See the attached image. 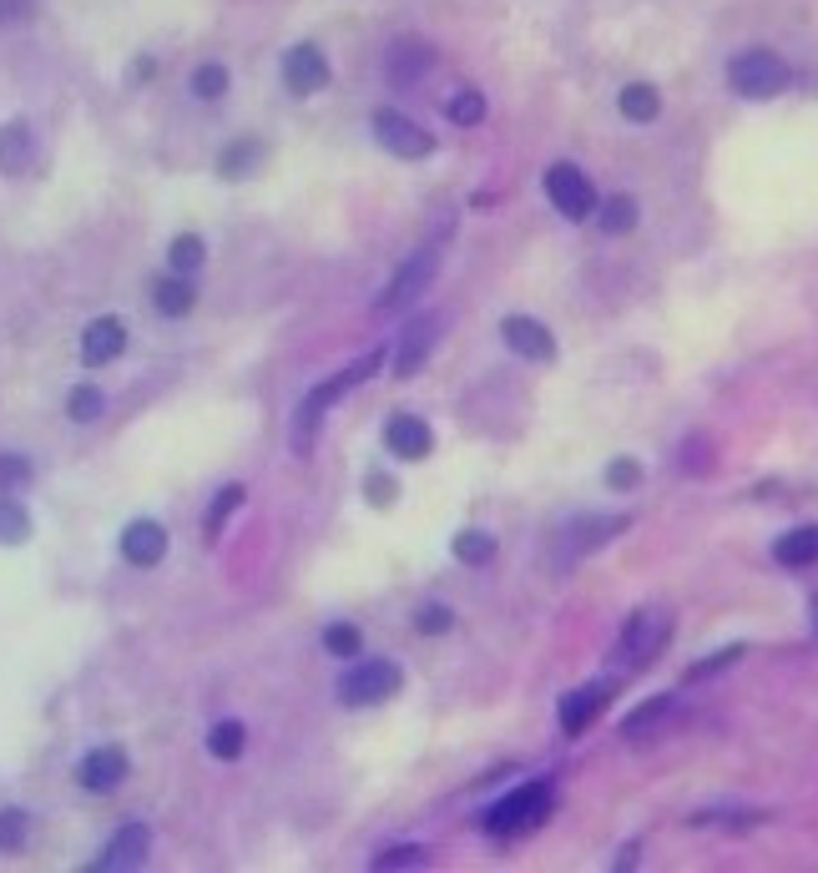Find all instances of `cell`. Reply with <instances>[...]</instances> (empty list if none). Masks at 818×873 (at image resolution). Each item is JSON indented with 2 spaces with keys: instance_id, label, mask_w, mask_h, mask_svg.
Here are the masks:
<instances>
[{
  "instance_id": "1",
  "label": "cell",
  "mask_w": 818,
  "mask_h": 873,
  "mask_svg": "<svg viewBox=\"0 0 818 873\" xmlns=\"http://www.w3.org/2000/svg\"><path fill=\"white\" fill-rule=\"evenodd\" d=\"M545 813H551V787L545 783H525L511 797H501L491 813H485V833L491 839H521V833L541 829Z\"/></svg>"
},
{
  "instance_id": "2",
  "label": "cell",
  "mask_w": 818,
  "mask_h": 873,
  "mask_svg": "<svg viewBox=\"0 0 818 873\" xmlns=\"http://www.w3.org/2000/svg\"><path fill=\"white\" fill-rule=\"evenodd\" d=\"M728 81H732L738 97L768 101V97H778V91L788 87V61H783V56H773V51H742V56H732Z\"/></svg>"
},
{
  "instance_id": "3",
  "label": "cell",
  "mask_w": 818,
  "mask_h": 873,
  "mask_svg": "<svg viewBox=\"0 0 818 873\" xmlns=\"http://www.w3.org/2000/svg\"><path fill=\"white\" fill-rule=\"evenodd\" d=\"M667 636H672V616L667 612H637L632 622L622 626V642H617V652H622V666H652L657 656H662Z\"/></svg>"
},
{
  "instance_id": "4",
  "label": "cell",
  "mask_w": 818,
  "mask_h": 873,
  "mask_svg": "<svg viewBox=\"0 0 818 873\" xmlns=\"http://www.w3.org/2000/svg\"><path fill=\"white\" fill-rule=\"evenodd\" d=\"M400 687H404V672L394 662H359L354 672H344L338 697H344V707H374V702L394 697Z\"/></svg>"
},
{
  "instance_id": "5",
  "label": "cell",
  "mask_w": 818,
  "mask_h": 873,
  "mask_svg": "<svg viewBox=\"0 0 818 873\" xmlns=\"http://www.w3.org/2000/svg\"><path fill=\"white\" fill-rule=\"evenodd\" d=\"M380 364H384V354H364V359L354 364V369H344V374H334V379H324V384H318V389L304 399V409H298V435H304V429H308V435H314V429H318V419H324V409L334 405L338 394H349L354 384H364V379H369V374L380 369Z\"/></svg>"
},
{
  "instance_id": "6",
  "label": "cell",
  "mask_w": 818,
  "mask_h": 873,
  "mask_svg": "<svg viewBox=\"0 0 818 873\" xmlns=\"http://www.w3.org/2000/svg\"><path fill=\"white\" fill-rule=\"evenodd\" d=\"M545 197H551V208H561V218H571V222L591 218V208H597V192H591L587 172L571 162H556L545 172Z\"/></svg>"
},
{
  "instance_id": "7",
  "label": "cell",
  "mask_w": 818,
  "mask_h": 873,
  "mask_svg": "<svg viewBox=\"0 0 818 873\" xmlns=\"http://www.w3.org/2000/svg\"><path fill=\"white\" fill-rule=\"evenodd\" d=\"M435 268H440V252H435V248L415 252V258H410V262H404V268H400V274L390 278V288H384V294H380V314H394V308L415 304V298L430 288V278H435Z\"/></svg>"
},
{
  "instance_id": "8",
  "label": "cell",
  "mask_w": 818,
  "mask_h": 873,
  "mask_svg": "<svg viewBox=\"0 0 818 873\" xmlns=\"http://www.w3.org/2000/svg\"><path fill=\"white\" fill-rule=\"evenodd\" d=\"M374 137H380V147H390L394 157H404V162H415V157H430V131L415 127L410 117H400V111H380L374 117Z\"/></svg>"
},
{
  "instance_id": "9",
  "label": "cell",
  "mask_w": 818,
  "mask_h": 873,
  "mask_svg": "<svg viewBox=\"0 0 818 873\" xmlns=\"http://www.w3.org/2000/svg\"><path fill=\"white\" fill-rule=\"evenodd\" d=\"M284 87L294 97H308V91H324L328 87V61L318 46H294L284 56Z\"/></svg>"
},
{
  "instance_id": "10",
  "label": "cell",
  "mask_w": 818,
  "mask_h": 873,
  "mask_svg": "<svg viewBox=\"0 0 818 873\" xmlns=\"http://www.w3.org/2000/svg\"><path fill=\"white\" fill-rule=\"evenodd\" d=\"M501 334H505V344H511V349L521 354V359H535V364L556 359V339H551V328L535 324V318L511 314V318L501 324Z\"/></svg>"
},
{
  "instance_id": "11",
  "label": "cell",
  "mask_w": 818,
  "mask_h": 873,
  "mask_svg": "<svg viewBox=\"0 0 818 873\" xmlns=\"http://www.w3.org/2000/svg\"><path fill=\"white\" fill-rule=\"evenodd\" d=\"M611 702V682H591V687H576L566 692V702H561V732H587L591 722L601 717V707Z\"/></svg>"
},
{
  "instance_id": "12",
  "label": "cell",
  "mask_w": 818,
  "mask_h": 873,
  "mask_svg": "<svg viewBox=\"0 0 818 873\" xmlns=\"http://www.w3.org/2000/svg\"><path fill=\"white\" fill-rule=\"evenodd\" d=\"M435 339H440V324H435V318H415V324L400 334V349H394V374H400V379L420 374V364L430 359Z\"/></svg>"
},
{
  "instance_id": "13",
  "label": "cell",
  "mask_w": 818,
  "mask_h": 873,
  "mask_svg": "<svg viewBox=\"0 0 818 873\" xmlns=\"http://www.w3.org/2000/svg\"><path fill=\"white\" fill-rule=\"evenodd\" d=\"M147 849H152V833L142 829V823H127V829L117 833V839L107 843V853H101L91 869H101V873H121V869H137V863L147 859Z\"/></svg>"
},
{
  "instance_id": "14",
  "label": "cell",
  "mask_w": 818,
  "mask_h": 873,
  "mask_svg": "<svg viewBox=\"0 0 818 873\" xmlns=\"http://www.w3.org/2000/svg\"><path fill=\"white\" fill-rule=\"evenodd\" d=\"M121 556H127L131 566H157V560L167 556V530L157 520H131L127 530H121Z\"/></svg>"
},
{
  "instance_id": "15",
  "label": "cell",
  "mask_w": 818,
  "mask_h": 873,
  "mask_svg": "<svg viewBox=\"0 0 818 873\" xmlns=\"http://www.w3.org/2000/svg\"><path fill=\"white\" fill-rule=\"evenodd\" d=\"M77 777H81V787H91V793H111V787L127 777V753H121V747H97V753L81 757Z\"/></svg>"
},
{
  "instance_id": "16",
  "label": "cell",
  "mask_w": 818,
  "mask_h": 873,
  "mask_svg": "<svg viewBox=\"0 0 818 873\" xmlns=\"http://www.w3.org/2000/svg\"><path fill=\"white\" fill-rule=\"evenodd\" d=\"M384 445H390L400 459H425L435 439H430V425H425V419H415V415H394L390 425H384Z\"/></svg>"
},
{
  "instance_id": "17",
  "label": "cell",
  "mask_w": 818,
  "mask_h": 873,
  "mask_svg": "<svg viewBox=\"0 0 818 873\" xmlns=\"http://www.w3.org/2000/svg\"><path fill=\"white\" fill-rule=\"evenodd\" d=\"M430 61H435V51H430L425 41H400V46H390L384 71H390L394 87H415V81L430 71Z\"/></svg>"
},
{
  "instance_id": "18",
  "label": "cell",
  "mask_w": 818,
  "mask_h": 873,
  "mask_svg": "<svg viewBox=\"0 0 818 873\" xmlns=\"http://www.w3.org/2000/svg\"><path fill=\"white\" fill-rule=\"evenodd\" d=\"M121 349H127V328H121V318H97V324L81 334V359L87 364H111Z\"/></svg>"
},
{
  "instance_id": "19",
  "label": "cell",
  "mask_w": 818,
  "mask_h": 873,
  "mask_svg": "<svg viewBox=\"0 0 818 873\" xmlns=\"http://www.w3.org/2000/svg\"><path fill=\"white\" fill-rule=\"evenodd\" d=\"M773 560L788 571H804L818 560V525H804V530H788L778 535V546H773Z\"/></svg>"
},
{
  "instance_id": "20",
  "label": "cell",
  "mask_w": 818,
  "mask_h": 873,
  "mask_svg": "<svg viewBox=\"0 0 818 873\" xmlns=\"http://www.w3.org/2000/svg\"><path fill=\"white\" fill-rule=\"evenodd\" d=\"M26 157H31V127H26V121L0 127V167H6V172H21Z\"/></svg>"
},
{
  "instance_id": "21",
  "label": "cell",
  "mask_w": 818,
  "mask_h": 873,
  "mask_svg": "<svg viewBox=\"0 0 818 873\" xmlns=\"http://www.w3.org/2000/svg\"><path fill=\"white\" fill-rule=\"evenodd\" d=\"M152 304H157V314L183 318L187 308L197 304V294H193V284H187V278H162V284L152 288Z\"/></svg>"
},
{
  "instance_id": "22",
  "label": "cell",
  "mask_w": 818,
  "mask_h": 873,
  "mask_svg": "<svg viewBox=\"0 0 818 873\" xmlns=\"http://www.w3.org/2000/svg\"><path fill=\"white\" fill-rule=\"evenodd\" d=\"M657 111H662V97H657V87H647V81H632V87L622 91V117L627 121H652Z\"/></svg>"
},
{
  "instance_id": "23",
  "label": "cell",
  "mask_w": 818,
  "mask_h": 873,
  "mask_svg": "<svg viewBox=\"0 0 818 873\" xmlns=\"http://www.w3.org/2000/svg\"><path fill=\"white\" fill-rule=\"evenodd\" d=\"M491 556H495V540L485 530H460L455 535V560H465V566H485Z\"/></svg>"
},
{
  "instance_id": "24",
  "label": "cell",
  "mask_w": 818,
  "mask_h": 873,
  "mask_svg": "<svg viewBox=\"0 0 818 873\" xmlns=\"http://www.w3.org/2000/svg\"><path fill=\"white\" fill-rule=\"evenodd\" d=\"M208 753L223 757V763H233V757L243 753V722H218V727L208 732Z\"/></svg>"
},
{
  "instance_id": "25",
  "label": "cell",
  "mask_w": 818,
  "mask_h": 873,
  "mask_svg": "<svg viewBox=\"0 0 818 873\" xmlns=\"http://www.w3.org/2000/svg\"><path fill=\"white\" fill-rule=\"evenodd\" d=\"M26 535H31V515L16 500H0V540H6V546H21Z\"/></svg>"
},
{
  "instance_id": "26",
  "label": "cell",
  "mask_w": 818,
  "mask_h": 873,
  "mask_svg": "<svg viewBox=\"0 0 818 873\" xmlns=\"http://www.w3.org/2000/svg\"><path fill=\"white\" fill-rule=\"evenodd\" d=\"M667 712H672V697H652V702H642V707H637L632 717L622 722V732H627V737H647V727H652V722H662Z\"/></svg>"
},
{
  "instance_id": "27",
  "label": "cell",
  "mask_w": 818,
  "mask_h": 873,
  "mask_svg": "<svg viewBox=\"0 0 818 873\" xmlns=\"http://www.w3.org/2000/svg\"><path fill=\"white\" fill-rule=\"evenodd\" d=\"M450 121H455V127H475V121H485V97L481 91H455V97H450Z\"/></svg>"
},
{
  "instance_id": "28",
  "label": "cell",
  "mask_w": 818,
  "mask_h": 873,
  "mask_svg": "<svg viewBox=\"0 0 818 873\" xmlns=\"http://www.w3.org/2000/svg\"><path fill=\"white\" fill-rule=\"evenodd\" d=\"M193 91L203 101H218L223 91H228V66H218V61H208V66H197V77H193Z\"/></svg>"
},
{
  "instance_id": "29",
  "label": "cell",
  "mask_w": 818,
  "mask_h": 873,
  "mask_svg": "<svg viewBox=\"0 0 818 873\" xmlns=\"http://www.w3.org/2000/svg\"><path fill=\"white\" fill-rule=\"evenodd\" d=\"M263 157V147L258 142H233L228 152L218 157V167H223V177H243V172H253V162Z\"/></svg>"
},
{
  "instance_id": "30",
  "label": "cell",
  "mask_w": 818,
  "mask_h": 873,
  "mask_svg": "<svg viewBox=\"0 0 818 873\" xmlns=\"http://www.w3.org/2000/svg\"><path fill=\"white\" fill-rule=\"evenodd\" d=\"M243 505V485H228V490H218V500H213V510H208V520H203V530H208V540L223 530V520H228L233 510Z\"/></svg>"
},
{
  "instance_id": "31",
  "label": "cell",
  "mask_w": 818,
  "mask_h": 873,
  "mask_svg": "<svg viewBox=\"0 0 818 873\" xmlns=\"http://www.w3.org/2000/svg\"><path fill=\"white\" fill-rule=\"evenodd\" d=\"M167 258H173L177 274H197L208 252H203V238H193V232H187V238H177V242H173V252H167Z\"/></svg>"
},
{
  "instance_id": "32",
  "label": "cell",
  "mask_w": 818,
  "mask_h": 873,
  "mask_svg": "<svg viewBox=\"0 0 818 873\" xmlns=\"http://www.w3.org/2000/svg\"><path fill=\"white\" fill-rule=\"evenodd\" d=\"M637 222V202L632 197H611L607 208H601V228L607 232H627Z\"/></svg>"
},
{
  "instance_id": "33",
  "label": "cell",
  "mask_w": 818,
  "mask_h": 873,
  "mask_svg": "<svg viewBox=\"0 0 818 873\" xmlns=\"http://www.w3.org/2000/svg\"><path fill=\"white\" fill-rule=\"evenodd\" d=\"M66 409H71V419H81V425H87V419H97L101 415V389H91V384H77V389H71V399H66Z\"/></svg>"
},
{
  "instance_id": "34",
  "label": "cell",
  "mask_w": 818,
  "mask_h": 873,
  "mask_svg": "<svg viewBox=\"0 0 818 873\" xmlns=\"http://www.w3.org/2000/svg\"><path fill=\"white\" fill-rule=\"evenodd\" d=\"M324 646H328V652H334V656H354V652H359V626H349V622H334V626H328V632H324Z\"/></svg>"
},
{
  "instance_id": "35",
  "label": "cell",
  "mask_w": 818,
  "mask_h": 873,
  "mask_svg": "<svg viewBox=\"0 0 818 873\" xmlns=\"http://www.w3.org/2000/svg\"><path fill=\"white\" fill-rule=\"evenodd\" d=\"M26 829H31V823H26V813L21 808H6V813H0V849H21Z\"/></svg>"
},
{
  "instance_id": "36",
  "label": "cell",
  "mask_w": 818,
  "mask_h": 873,
  "mask_svg": "<svg viewBox=\"0 0 818 873\" xmlns=\"http://www.w3.org/2000/svg\"><path fill=\"white\" fill-rule=\"evenodd\" d=\"M31 480V459L21 455H0V490H21Z\"/></svg>"
},
{
  "instance_id": "37",
  "label": "cell",
  "mask_w": 818,
  "mask_h": 873,
  "mask_svg": "<svg viewBox=\"0 0 818 873\" xmlns=\"http://www.w3.org/2000/svg\"><path fill=\"white\" fill-rule=\"evenodd\" d=\"M637 480H642V465H637V459H611V465H607V485H611V490H632Z\"/></svg>"
},
{
  "instance_id": "38",
  "label": "cell",
  "mask_w": 818,
  "mask_h": 873,
  "mask_svg": "<svg viewBox=\"0 0 818 873\" xmlns=\"http://www.w3.org/2000/svg\"><path fill=\"white\" fill-rule=\"evenodd\" d=\"M415 626H420L425 636H445L450 626H455V616H450V606H425V612L415 616Z\"/></svg>"
},
{
  "instance_id": "39",
  "label": "cell",
  "mask_w": 818,
  "mask_h": 873,
  "mask_svg": "<svg viewBox=\"0 0 818 873\" xmlns=\"http://www.w3.org/2000/svg\"><path fill=\"white\" fill-rule=\"evenodd\" d=\"M404 863H425V849H415V843H404V849H384L380 859H374V869H404Z\"/></svg>"
},
{
  "instance_id": "40",
  "label": "cell",
  "mask_w": 818,
  "mask_h": 873,
  "mask_svg": "<svg viewBox=\"0 0 818 873\" xmlns=\"http://www.w3.org/2000/svg\"><path fill=\"white\" fill-rule=\"evenodd\" d=\"M682 469H692V475L712 469V449H708V439H688V445H682Z\"/></svg>"
},
{
  "instance_id": "41",
  "label": "cell",
  "mask_w": 818,
  "mask_h": 873,
  "mask_svg": "<svg viewBox=\"0 0 818 873\" xmlns=\"http://www.w3.org/2000/svg\"><path fill=\"white\" fill-rule=\"evenodd\" d=\"M742 656V646H728V652H718V656H708V662H698L688 672V682H702V677H712V672H722V666H732Z\"/></svg>"
},
{
  "instance_id": "42",
  "label": "cell",
  "mask_w": 818,
  "mask_h": 873,
  "mask_svg": "<svg viewBox=\"0 0 818 873\" xmlns=\"http://www.w3.org/2000/svg\"><path fill=\"white\" fill-rule=\"evenodd\" d=\"M394 500V480L384 475H369V505H390Z\"/></svg>"
},
{
  "instance_id": "43",
  "label": "cell",
  "mask_w": 818,
  "mask_h": 873,
  "mask_svg": "<svg viewBox=\"0 0 818 873\" xmlns=\"http://www.w3.org/2000/svg\"><path fill=\"white\" fill-rule=\"evenodd\" d=\"M31 16V0H0V21H21Z\"/></svg>"
},
{
  "instance_id": "44",
  "label": "cell",
  "mask_w": 818,
  "mask_h": 873,
  "mask_svg": "<svg viewBox=\"0 0 818 873\" xmlns=\"http://www.w3.org/2000/svg\"><path fill=\"white\" fill-rule=\"evenodd\" d=\"M814 632H818V601H814Z\"/></svg>"
}]
</instances>
